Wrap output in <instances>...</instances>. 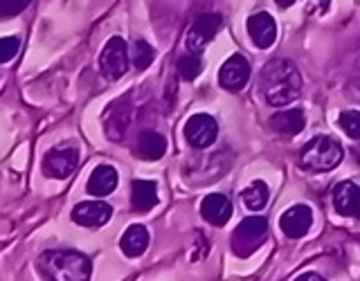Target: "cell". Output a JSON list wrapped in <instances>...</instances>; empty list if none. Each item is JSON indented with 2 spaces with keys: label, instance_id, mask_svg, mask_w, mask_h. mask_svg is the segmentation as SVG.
Masks as SVG:
<instances>
[{
  "label": "cell",
  "instance_id": "obj_1",
  "mask_svg": "<svg viewBox=\"0 0 360 281\" xmlns=\"http://www.w3.org/2000/svg\"><path fill=\"white\" fill-rule=\"evenodd\" d=\"M262 95L266 99V104L281 108L292 104L300 93H302V77L297 72V67L286 59H273L268 61L264 72H262Z\"/></svg>",
  "mask_w": 360,
  "mask_h": 281
},
{
  "label": "cell",
  "instance_id": "obj_2",
  "mask_svg": "<svg viewBox=\"0 0 360 281\" xmlns=\"http://www.w3.org/2000/svg\"><path fill=\"white\" fill-rule=\"evenodd\" d=\"M39 273L54 281H84L93 275V263L82 252L72 250H48L37 261Z\"/></svg>",
  "mask_w": 360,
  "mask_h": 281
},
{
  "label": "cell",
  "instance_id": "obj_3",
  "mask_svg": "<svg viewBox=\"0 0 360 281\" xmlns=\"http://www.w3.org/2000/svg\"><path fill=\"white\" fill-rule=\"evenodd\" d=\"M342 157H345V151L340 142L335 138H329V135H318V138H313L302 149L300 160H302V166L309 169V171L324 174L340 164Z\"/></svg>",
  "mask_w": 360,
  "mask_h": 281
},
{
  "label": "cell",
  "instance_id": "obj_4",
  "mask_svg": "<svg viewBox=\"0 0 360 281\" xmlns=\"http://www.w3.org/2000/svg\"><path fill=\"white\" fill-rule=\"evenodd\" d=\"M268 234V223L262 216L245 218L232 234V250L239 256H250Z\"/></svg>",
  "mask_w": 360,
  "mask_h": 281
},
{
  "label": "cell",
  "instance_id": "obj_5",
  "mask_svg": "<svg viewBox=\"0 0 360 281\" xmlns=\"http://www.w3.org/2000/svg\"><path fill=\"white\" fill-rule=\"evenodd\" d=\"M221 25H223L221 14H202V16H198L194 22H191V27L187 32V39H185L187 50L200 54L212 43V39L219 34Z\"/></svg>",
  "mask_w": 360,
  "mask_h": 281
},
{
  "label": "cell",
  "instance_id": "obj_6",
  "mask_svg": "<svg viewBox=\"0 0 360 281\" xmlns=\"http://www.w3.org/2000/svg\"><path fill=\"white\" fill-rule=\"evenodd\" d=\"M99 67L104 72L106 79H120L124 72L129 70V48H127V41L120 39V37H112L106 48L101 50L99 56Z\"/></svg>",
  "mask_w": 360,
  "mask_h": 281
},
{
  "label": "cell",
  "instance_id": "obj_7",
  "mask_svg": "<svg viewBox=\"0 0 360 281\" xmlns=\"http://www.w3.org/2000/svg\"><path fill=\"white\" fill-rule=\"evenodd\" d=\"M185 138L194 149H207V146H212L219 138L217 119L205 115V112L191 115L185 124Z\"/></svg>",
  "mask_w": 360,
  "mask_h": 281
},
{
  "label": "cell",
  "instance_id": "obj_8",
  "mask_svg": "<svg viewBox=\"0 0 360 281\" xmlns=\"http://www.w3.org/2000/svg\"><path fill=\"white\" fill-rule=\"evenodd\" d=\"M248 79H250V63H248L245 56H241V54H232L230 59L223 63L221 72H219V84L225 90H230V93L243 90Z\"/></svg>",
  "mask_w": 360,
  "mask_h": 281
},
{
  "label": "cell",
  "instance_id": "obj_9",
  "mask_svg": "<svg viewBox=\"0 0 360 281\" xmlns=\"http://www.w3.org/2000/svg\"><path fill=\"white\" fill-rule=\"evenodd\" d=\"M313 225V211L309 205H292L279 218V228L288 239H302L307 236Z\"/></svg>",
  "mask_w": 360,
  "mask_h": 281
},
{
  "label": "cell",
  "instance_id": "obj_10",
  "mask_svg": "<svg viewBox=\"0 0 360 281\" xmlns=\"http://www.w3.org/2000/svg\"><path fill=\"white\" fill-rule=\"evenodd\" d=\"M79 164V153L75 149H54L43 157V174L48 178H70Z\"/></svg>",
  "mask_w": 360,
  "mask_h": 281
},
{
  "label": "cell",
  "instance_id": "obj_11",
  "mask_svg": "<svg viewBox=\"0 0 360 281\" xmlns=\"http://www.w3.org/2000/svg\"><path fill=\"white\" fill-rule=\"evenodd\" d=\"M112 216V207L104 200H86L72 209V221L82 228H101Z\"/></svg>",
  "mask_w": 360,
  "mask_h": 281
},
{
  "label": "cell",
  "instance_id": "obj_12",
  "mask_svg": "<svg viewBox=\"0 0 360 281\" xmlns=\"http://www.w3.org/2000/svg\"><path fill=\"white\" fill-rule=\"evenodd\" d=\"M248 34L259 50H268L277 39V22L266 11H259L248 18Z\"/></svg>",
  "mask_w": 360,
  "mask_h": 281
},
{
  "label": "cell",
  "instance_id": "obj_13",
  "mask_svg": "<svg viewBox=\"0 0 360 281\" xmlns=\"http://www.w3.org/2000/svg\"><path fill=\"white\" fill-rule=\"evenodd\" d=\"M131 112H133V108H131L129 99H117L115 104L106 110L104 126H106V135L110 140L120 142L124 138V133H127L131 126Z\"/></svg>",
  "mask_w": 360,
  "mask_h": 281
},
{
  "label": "cell",
  "instance_id": "obj_14",
  "mask_svg": "<svg viewBox=\"0 0 360 281\" xmlns=\"http://www.w3.org/2000/svg\"><path fill=\"white\" fill-rule=\"evenodd\" d=\"M333 207L342 216L360 221V187L354 183H340L333 189Z\"/></svg>",
  "mask_w": 360,
  "mask_h": 281
},
{
  "label": "cell",
  "instance_id": "obj_15",
  "mask_svg": "<svg viewBox=\"0 0 360 281\" xmlns=\"http://www.w3.org/2000/svg\"><path fill=\"white\" fill-rule=\"evenodd\" d=\"M200 214H202V218H205L207 223L217 225V228H219V225H225L230 221L232 205L223 194H210L200 202Z\"/></svg>",
  "mask_w": 360,
  "mask_h": 281
},
{
  "label": "cell",
  "instance_id": "obj_16",
  "mask_svg": "<svg viewBox=\"0 0 360 281\" xmlns=\"http://www.w3.org/2000/svg\"><path fill=\"white\" fill-rule=\"evenodd\" d=\"M117 180H120V176H117V171L110 164H99L95 171L90 174L86 189H88V194L101 198V196H108V194L115 191Z\"/></svg>",
  "mask_w": 360,
  "mask_h": 281
},
{
  "label": "cell",
  "instance_id": "obj_17",
  "mask_svg": "<svg viewBox=\"0 0 360 281\" xmlns=\"http://www.w3.org/2000/svg\"><path fill=\"white\" fill-rule=\"evenodd\" d=\"M270 129L279 135H300L304 131V112L300 108H290V110H281V112H275L273 117H270Z\"/></svg>",
  "mask_w": 360,
  "mask_h": 281
},
{
  "label": "cell",
  "instance_id": "obj_18",
  "mask_svg": "<svg viewBox=\"0 0 360 281\" xmlns=\"http://www.w3.org/2000/svg\"><path fill=\"white\" fill-rule=\"evenodd\" d=\"M120 247L127 256H140L149 247V230L144 225H131V228L122 234Z\"/></svg>",
  "mask_w": 360,
  "mask_h": 281
},
{
  "label": "cell",
  "instance_id": "obj_19",
  "mask_svg": "<svg viewBox=\"0 0 360 281\" xmlns=\"http://www.w3.org/2000/svg\"><path fill=\"white\" fill-rule=\"evenodd\" d=\"M131 202L135 211H149L158 205V189L151 180H135Z\"/></svg>",
  "mask_w": 360,
  "mask_h": 281
},
{
  "label": "cell",
  "instance_id": "obj_20",
  "mask_svg": "<svg viewBox=\"0 0 360 281\" xmlns=\"http://www.w3.org/2000/svg\"><path fill=\"white\" fill-rule=\"evenodd\" d=\"M167 151V140L155 131H144L138 140V155L142 160H160Z\"/></svg>",
  "mask_w": 360,
  "mask_h": 281
},
{
  "label": "cell",
  "instance_id": "obj_21",
  "mask_svg": "<svg viewBox=\"0 0 360 281\" xmlns=\"http://www.w3.org/2000/svg\"><path fill=\"white\" fill-rule=\"evenodd\" d=\"M268 187L266 183H262V180H257V183H252L248 189H243V202H245V207L248 209H252V211H259V209H264L266 207V202H268Z\"/></svg>",
  "mask_w": 360,
  "mask_h": 281
},
{
  "label": "cell",
  "instance_id": "obj_22",
  "mask_svg": "<svg viewBox=\"0 0 360 281\" xmlns=\"http://www.w3.org/2000/svg\"><path fill=\"white\" fill-rule=\"evenodd\" d=\"M202 72V59L200 54L196 52H189L183 54L178 59V74L185 79V81H194V79Z\"/></svg>",
  "mask_w": 360,
  "mask_h": 281
},
{
  "label": "cell",
  "instance_id": "obj_23",
  "mask_svg": "<svg viewBox=\"0 0 360 281\" xmlns=\"http://www.w3.org/2000/svg\"><path fill=\"white\" fill-rule=\"evenodd\" d=\"M153 56H155V50L146 41H135L133 43L131 59H133V65L138 67V70H144V67H149L153 63Z\"/></svg>",
  "mask_w": 360,
  "mask_h": 281
},
{
  "label": "cell",
  "instance_id": "obj_24",
  "mask_svg": "<svg viewBox=\"0 0 360 281\" xmlns=\"http://www.w3.org/2000/svg\"><path fill=\"white\" fill-rule=\"evenodd\" d=\"M340 126L352 140H360V110H345L340 115Z\"/></svg>",
  "mask_w": 360,
  "mask_h": 281
},
{
  "label": "cell",
  "instance_id": "obj_25",
  "mask_svg": "<svg viewBox=\"0 0 360 281\" xmlns=\"http://www.w3.org/2000/svg\"><path fill=\"white\" fill-rule=\"evenodd\" d=\"M18 48H20V41L16 37L0 39V63H7V61L14 59V56L18 54Z\"/></svg>",
  "mask_w": 360,
  "mask_h": 281
},
{
  "label": "cell",
  "instance_id": "obj_26",
  "mask_svg": "<svg viewBox=\"0 0 360 281\" xmlns=\"http://www.w3.org/2000/svg\"><path fill=\"white\" fill-rule=\"evenodd\" d=\"M32 0H0V18H11L30 7Z\"/></svg>",
  "mask_w": 360,
  "mask_h": 281
},
{
  "label": "cell",
  "instance_id": "obj_27",
  "mask_svg": "<svg viewBox=\"0 0 360 281\" xmlns=\"http://www.w3.org/2000/svg\"><path fill=\"white\" fill-rule=\"evenodd\" d=\"M297 281H309V279H313V281H322V277L320 275H315V273H304V275H300V277H295Z\"/></svg>",
  "mask_w": 360,
  "mask_h": 281
},
{
  "label": "cell",
  "instance_id": "obj_28",
  "mask_svg": "<svg viewBox=\"0 0 360 281\" xmlns=\"http://www.w3.org/2000/svg\"><path fill=\"white\" fill-rule=\"evenodd\" d=\"M275 3H277L279 7H290L292 3H295V0H275Z\"/></svg>",
  "mask_w": 360,
  "mask_h": 281
}]
</instances>
